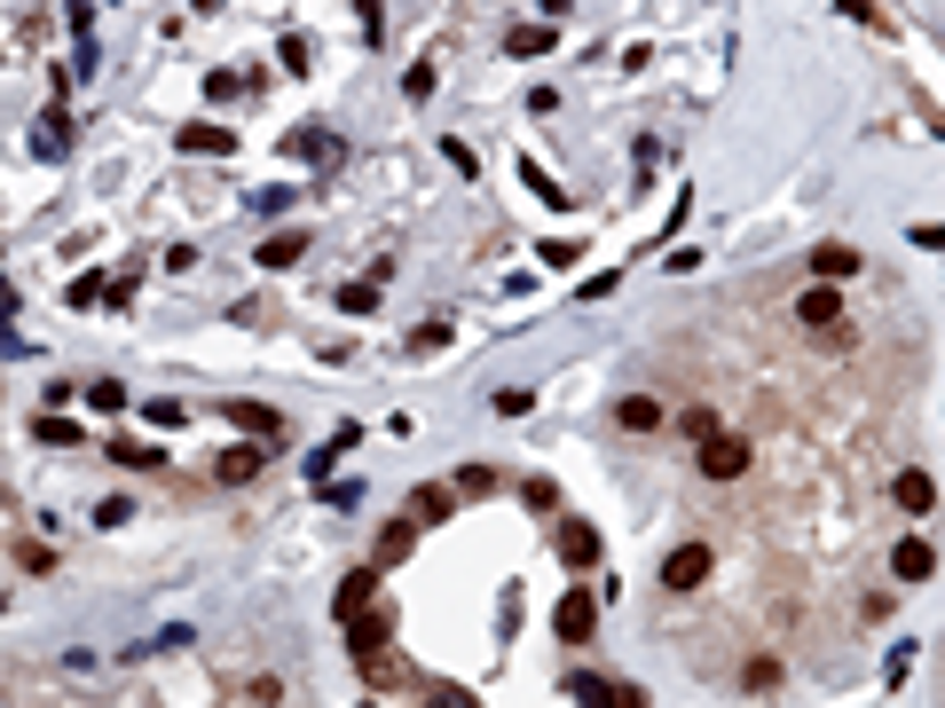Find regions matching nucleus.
Here are the masks:
<instances>
[{
    "label": "nucleus",
    "instance_id": "obj_52",
    "mask_svg": "<svg viewBox=\"0 0 945 708\" xmlns=\"http://www.w3.org/2000/svg\"><path fill=\"white\" fill-rule=\"evenodd\" d=\"M189 9H197V16H206V9H221V0H189Z\"/></svg>",
    "mask_w": 945,
    "mask_h": 708
},
{
    "label": "nucleus",
    "instance_id": "obj_50",
    "mask_svg": "<svg viewBox=\"0 0 945 708\" xmlns=\"http://www.w3.org/2000/svg\"><path fill=\"white\" fill-rule=\"evenodd\" d=\"M606 708H647V693H638V685H615V693H606Z\"/></svg>",
    "mask_w": 945,
    "mask_h": 708
},
{
    "label": "nucleus",
    "instance_id": "obj_35",
    "mask_svg": "<svg viewBox=\"0 0 945 708\" xmlns=\"http://www.w3.org/2000/svg\"><path fill=\"white\" fill-rule=\"evenodd\" d=\"M418 708H481V700H472L465 685H426V700Z\"/></svg>",
    "mask_w": 945,
    "mask_h": 708
},
{
    "label": "nucleus",
    "instance_id": "obj_41",
    "mask_svg": "<svg viewBox=\"0 0 945 708\" xmlns=\"http://www.w3.org/2000/svg\"><path fill=\"white\" fill-rule=\"evenodd\" d=\"M126 520H134L126 496H103V504H95V527H126Z\"/></svg>",
    "mask_w": 945,
    "mask_h": 708
},
{
    "label": "nucleus",
    "instance_id": "obj_44",
    "mask_svg": "<svg viewBox=\"0 0 945 708\" xmlns=\"http://www.w3.org/2000/svg\"><path fill=\"white\" fill-rule=\"evenodd\" d=\"M323 504H340V512H355V504H363V481H323Z\"/></svg>",
    "mask_w": 945,
    "mask_h": 708
},
{
    "label": "nucleus",
    "instance_id": "obj_49",
    "mask_svg": "<svg viewBox=\"0 0 945 708\" xmlns=\"http://www.w3.org/2000/svg\"><path fill=\"white\" fill-rule=\"evenodd\" d=\"M906 236H915L922 252H945V221H922V228H906Z\"/></svg>",
    "mask_w": 945,
    "mask_h": 708
},
{
    "label": "nucleus",
    "instance_id": "obj_32",
    "mask_svg": "<svg viewBox=\"0 0 945 708\" xmlns=\"http://www.w3.org/2000/svg\"><path fill=\"white\" fill-rule=\"evenodd\" d=\"M433 87H442V72H433V63H410V72H402V95H410V103H426Z\"/></svg>",
    "mask_w": 945,
    "mask_h": 708
},
{
    "label": "nucleus",
    "instance_id": "obj_23",
    "mask_svg": "<svg viewBox=\"0 0 945 708\" xmlns=\"http://www.w3.org/2000/svg\"><path fill=\"white\" fill-rule=\"evenodd\" d=\"M520 182H528V197H536V206H552V213H567V189L544 174V165H536V158H520Z\"/></svg>",
    "mask_w": 945,
    "mask_h": 708
},
{
    "label": "nucleus",
    "instance_id": "obj_51",
    "mask_svg": "<svg viewBox=\"0 0 945 708\" xmlns=\"http://www.w3.org/2000/svg\"><path fill=\"white\" fill-rule=\"evenodd\" d=\"M843 16H859V24H874V0H835Z\"/></svg>",
    "mask_w": 945,
    "mask_h": 708
},
{
    "label": "nucleus",
    "instance_id": "obj_16",
    "mask_svg": "<svg viewBox=\"0 0 945 708\" xmlns=\"http://www.w3.org/2000/svg\"><path fill=\"white\" fill-rule=\"evenodd\" d=\"M552 48H560V32H552V24H513V32H504V55H520V63L552 55Z\"/></svg>",
    "mask_w": 945,
    "mask_h": 708
},
{
    "label": "nucleus",
    "instance_id": "obj_22",
    "mask_svg": "<svg viewBox=\"0 0 945 708\" xmlns=\"http://www.w3.org/2000/svg\"><path fill=\"white\" fill-rule=\"evenodd\" d=\"M363 685H370V693H402V685H410V669H402L394 654H370V661H363Z\"/></svg>",
    "mask_w": 945,
    "mask_h": 708
},
{
    "label": "nucleus",
    "instance_id": "obj_31",
    "mask_svg": "<svg viewBox=\"0 0 945 708\" xmlns=\"http://www.w3.org/2000/svg\"><path fill=\"white\" fill-rule=\"evenodd\" d=\"M520 504H528V512H560V488L536 472V481H520Z\"/></svg>",
    "mask_w": 945,
    "mask_h": 708
},
{
    "label": "nucleus",
    "instance_id": "obj_8",
    "mask_svg": "<svg viewBox=\"0 0 945 708\" xmlns=\"http://www.w3.org/2000/svg\"><path fill=\"white\" fill-rule=\"evenodd\" d=\"M221 418H229L236 433H253V442H284V418L268 410V401H221Z\"/></svg>",
    "mask_w": 945,
    "mask_h": 708
},
{
    "label": "nucleus",
    "instance_id": "obj_47",
    "mask_svg": "<svg viewBox=\"0 0 945 708\" xmlns=\"http://www.w3.org/2000/svg\"><path fill=\"white\" fill-rule=\"evenodd\" d=\"M16 567H24V575H48V567H56V551H40V544H16Z\"/></svg>",
    "mask_w": 945,
    "mask_h": 708
},
{
    "label": "nucleus",
    "instance_id": "obj_29",
    "mask_svg": "<svg viewBox=\"0 0 945 708\" xmlns=\"http://www.w3.org/2000/svg\"><path fill=\"white\" fill-rule=\"evenodd\" d=\"M450 488H457V496H489V488H496V472H489V464H457V472H450Z\"/></svg>",
    "mask_w": 945,
    "mask_h": 708
},
{
    "label": "nucleus",
    "instance_id": "obj_33",
    "mask_svg": "<svg viewBox=\"0 0 945 708\" xmlns=\"http://www.w3.org/2000/svg\"><path fill=\"white\" fill-rule=\"evenodd\" d=\"M87 410H103V418L126 410V386H119V378H95V386H87Z\"/></svg>",
    "mask_w": 945,
    "mask_h": 708
},
{
    "label": "nucleus",
    "instance_id": "obj_1",
    "mask_svg": "<svg viewBox=\"0 0 945 708\" xmlns=\"http://www.w3.org/2000/svg\"><path fill=\"white\" fill-rule=\"evenodd\" d=\"M340 630H347V654L370 661V654H386V646H394V606H363V614H347Z\"/></svg>",
    "mask_w": 945,
    "mask_h": 708
},
{
    "label": "nucleus",
    "instance_id": "obj_17",
    "mask_svg": "<svg viewBox=\"0 0 945 708\" xmlns=\"http://www.w3.org/2000/svg\"><path fill=\"white\" fill-rule=\"evenodd\" d=\"M299 252H308V228H277V236H260V245H253L260 268H292Z\"/></svg>",
    "mask_w": 945,
    "mask_h": 708
},
{
    "label": "nucleus",
    "instance_id": "obj_11",
    "mask_svg": "<svg viewBox=\"0 0 945 708\" xmlns=\"http://www.w3.org/2000/svg\"><path fill=\"white\" fill-rule=\"evenodd\" d=\"M331 606H340V622L363 614V606H379V567H347L340 591H331Z\"/></svg>",
    "mask_w": 945,
    "mask_h": 708
},
{
    "label": "nucleus",
    "instance_id": "obj_30",
    "mask_svg": "<svg viewBox=\"0 0 945 708\" xmlns=\"http://www.w3.org/2000/svg\"><path fill=\"white\" fill-rule=\"evenodd\" d=\"M567 693H576L584 708H606V693H615V685H606V678H591V669H576V678H567Z\"/></svg>",
    "mask_w": 945,
    "mask_h": 708
},
{
    "label": "nucleus",
    "instance_id": "obj_36",
    "mask_svg": "<svg viewBox=\"0 0 945 708\" xmlns=\"http://www.w3.org/2000/svg\"><path fill=\"white\" fill-rule=\"evenodd\" d=\"M277 63L299 79V72H308V40H299V32H284V40H277Z\"/></svg>",
    "mask_w": 945,
    "mask_h": 708
},
{
    "label": "nucleus",
    "instance_id": "obj_40",
    "mask_svg": "<svg viewBox=\"0 0 945 708\" xmlns=\"http://www.w3.org/2000/svg\"><path fill=\"white\" fill-rule=\"evenodd\" d=\"M433 347H450V323H418L410 331V355H433Z\"/></svg>",
    "mask_w": 945,
    "mask_h": 708
},
{
    "label": "nucleus",
    "instance_id": "obj_21",
    "mask_svg": "<svg viewBox=\"0 0 945 708\" xmlns=\"http://www.w3.org/2000/svg\"><path fill=\"white\" fill-rule=\"evenodd\" d=\"M891 496H898V504H906V512H915V520H922V512H930V504H937V481H930V472H898V481H891Z\"/></svg>",
    "mask_w": 945,
    "mask_h": 708
},
{
    "label": "nucleus",
    "instance_id": "obj_26",
    "mask_svg": "<svg viewBox=\"0 0 945 708\" xmlns=\"http://www.w3.org/2000/svg\"><path fill=\"white\" fill-rule=\"evenodd\" d=\"M95 299H111V284H103V276H72V284H63V308H79V315H87Z\"/></svg>",
    "mask_w": 945,
    "mask_h": 708
},
{
    "label": "nucleus",
    "instance_id": "obj_20",
    "mask_svg": "<svg viewBox=\"0 0 945 708\" xmlns=\"http://www.w3.org/2000/svg\"><path fill=\"white\" fill-rule=\"evenodd\" d=\"M32 442H48V449H79V442H87V425H79V418H56V410H48V418H32Z\"/></svg>",
    "mask_w": 945,
    "mask_h": 708
},
{
    "label": "nucleus",
    "instance_id": "obj_19",
    "mask_svg": "<svg viewBox=\"0 0 945 708\" xmlns=\"http://www.w3.org/2000/svg\"><path fill=\"white\" fill-rule=\"evenodd\" d=\"M615 425H623V433H662V401H654V394H623V401H615Z\"/></svg>",
    "mask_w": 945,
    "mask_h": 708
},
{
    "label": "nucleus",
    "instance_id": "obj_27",
    "mask_svg": "<svg viewBox=\"0 0 945 708\" xmlns=\"http://www.w3.org/2000/svg\"><path fill=\"white\" fill-rule=\"evenodd\" d=\"M331 299H340L347 315H370V308H379V276H363V284H340Z\"/></svg>",
    "mask_w": 945,
    "mask_h": 708
},
{
    "label": "nucleus",
    "instance_id": "obj_12",
    "mask_svg": "<svg viewBox=\"0 0 945 708\" xmlns=\"http://www.w3.org/2000/svg\"><path fill=\"white\" fill-rule=\"evenodd\" d=\"M260 464H268V442H236V449H221V457H213V481L245 488V481H253Z\"/></svg>",
    "mask_w": 945,
    "mask_h": 708
},
{
    "label": "nucleus",
    "instance_id": "obj_14",
    "mask_svg": "<svg viewBox=\"0 0 945 708\" xmlns=\"http://www.w3.org/2000/svg\"><path fill=\"white\" fill-rule=\"evenodd\" d=\"M812 276H820V284H843V276H859V252L843 245V236H827V245H812Z\"/></svg>",
    "mask_w": 945,
    "mask_h": 708
},
{
    "label": "nucleus",
    "instance_id": "obj_39",
    "mask_svg": "<svg viewBox=\"0 0 945 708\" xmlns=\"http://www.w3.org/2000/svg\"><path fill=\"white\" fill-rule=\"evenodd\" d=\"M95 72H103V48H95L87 32H79V55H72V79H95Z\"/></svg>",
    "mask_w": 945,
    "mask_h": 708
},
{
    "label": "nucleus",
    "instance_id": "obj_48",
    "mask_svg": "<svg viewBox=\"0 0 945 708\" xmlns=\"http://www.w3.org/2000/svg\"><path fill=\"white\" fill-rule=\"evenodd\" d=\"M606 291H623V276H615V268H599V276H584V291H576V299H606Z\"/></svg>",
    "mask_w": 945,
    "mask_h": 708
},
{
    "label": "nucleus",
    "instance_id": "obj_3",
    "mask_svg": "<svg viewBox=\"0 0 945 708\" xmlns=\"http://www.w3.org/2000/svg\"><path fill=\"white\" fill-rule=\"evenodd\" d=\"M552 630H560V646H591V630H599V598L576 583V591L552 606Z\"/></svg>",
    "mask_w": 945,
    "mask_h": 708
},
{
    "label": "nucleus",
    "instance_id": "obj_6",
    "mask_svg": "<svg viewBox=\"0 0 945 708\" xmlns=\"http://www.w3.org/2000/svg\"><path fill=\"white\" fill-rule=\"evenodd\" d=\"M174 150H182V158H236V134L213 126V119H189V126L174 134Z\"/></svg>",
    "mask_w": 945,
    "mask_h": 708
},
{
    "label": "nucleus",
    "instance_id": "obj_5",
    "mask_svg": "<svg viewBox=\"0 0 945 708\" xmlns=\"http://www.w3.org/2000/svg\"><path fill=\"white\" fill-rule=\"evenodd\" d=\"M709 567H717V551H709V544H678V551L662 559V591H701Z\"/></svg>",
    "mask_w": 945,
    "mask_h": 708
},
{
    "label": "nucleus",
    "instance_id": "obj_24",
    "mask_svg": "<svg viewBox=\"0 0 945 708\" xmlns=\"http://www.w3.org/2000/svg\"><path fill=\"white\" fill-rule=\"evenodd\" d=\"M347 449H355V425H340V433H331L323 449H308V481H331V464H340Z\"/></svg>",
    "mask_w": 945,
    "mask_h": 708
},
{
    "label": "nucleus",
    "instance_id": "obj_46",
    "mask_svg": "<svg viewBox=\"0 0 945 708\" xmlns=\"http://www.w3.org/2000/svg\"><path fill=\"white\" fill-rule=\"evenodd\" d=\"M63 24H72V40H79V32H95V0H63Z\"/></svg>",
    "mask_w": 945,
    "mask_h": 708
},
{
    "label": "nucleus",
    "instance_id": "obj_9",
    "mask_svg": "<svg viewBox=\"0 0 945 708\" xmlns=\"http://www.w3.org/2000/svg\"><path fill=\"white\" fill-rule=\"evenodd\" d=\"M63 150H72V111H56V103H48L40 119H32V158H48V165H56Z\"/></svg>",
    "mask_w": 945,
    "mask_h": 708
},
{
    "label": "nucleus",
    "instance_id": "obj_15",
    "mask_svg": "<svg viewBox=\"0 0 945 708\" xmlns=\"http://www.w3.org/2000/svg\"><path fill=\"white\" fill-rule=\"evenodd\" d=\"M560 559L567 567H599V527L591 520H560Z\"/></svg>",
    "mask_w": 945,
    "mask_h": 708
},
{
    "label": "nucleus",
    "instance_id": "obj_45",
    "mask_svg": "<svg viewBox=\"0 0 945 708\" xmlns=\"http://www.w3.org/2000/svg\"><path fill=\"white\" fill-rule=\"evenodd\" d=\"M883 678H891V685H906V678H915V646H891V661H883Z\"/></svg>",
    "mask_w": 945,
    "mask_h": 708
},
{
    "label": "nucleus",
    "instance_id": "obj_42",
    "mask_svg": "<svg viewBox=\"0 0 945 708\" xmlns=\"http://www.w3.org/2000/svg\"><path fill=\"white\" fill-rule=\"evenodd\" d=\"M229 95H245V72H213L206 79V103H229Z\"/></svg>",
    "mask_w": 945,
    "mask_h": 708
},
{
    "label": "nucleus",
    "instance_id": "obj_25",
    "mask_svg": "<svg viewBox=\"0 0 945 708\" xmlns=\"http://www.w3.org/2000/svg\"><path fill=\"white\" fill-rule=\"evenodd\" d=\"M111 464H126V472H165V457H158L150 442H111Z\"/></svg>",
    "mask_w": 945,
    "mask_h": 708
},
{
    "label": "nucleus",
    "instance_id": "obj_18",
    "mask_svg": "<svg viewBox=\"0 0 945 708\" xmlns=\"http://www.w3.org/2000/svg\"><path fill=\"white\" fill-rule=\"evenodd\" d=\"M418 527H442L450 512H457V488H410V504H402Z\"/></svg>",
    "mask_w": 945,
    "mask_h": 708
},
{
    "label": "nucleus",
    "instance_id": "obj_43",
    "mask_svg": "<svg viewBox=\"0 0 945 708\" xmlns=\"http://www.w3.org/2000/svg\"><path fill=\"white\" fill-rule=\"evenodd\" d=\"M678 425H686V442H709V433H725V425H717V410H686Z\"/></svg>",
    "mask_w": 945,
    "mask_h": 708
},
{
    "label": "nucleus",
    "instance_id": "obj_7",
    "mask_svg": "<svg viewBox=\"0 0 945 708\" xmlns=\"http://www.w3.org/2000/svg\"><path fill=\"white\" fill-rule=\"evenodd\" d=\"M796 323H803V331H835V323H843V291H835V284H803Z\"/></svg>",
    "mask_w": 945,
    "mask_h": 708
},
{
    "label": "nucleus",
    "instance_id": "obj_10",
    "mask_svg": "<svg viewBox=\"0 0 945 708\" xmlns=\"http://www.w3.org/2000/svg\"><path fill=\"white\" fill-rule=\"evenodd\" d=\"M410 544H418V520L402 512V520H386V527H379V544H370V567L386 575V567H402V559H410Z\"/></svg>",
    "mask_w": 945,
    "mask_h": 708
},
{
    "label": "nucleus",
    "instance_id": "obj_13",
    "mask_svg": "<svg viewBox=\"0 0 945 708\" xmlns=\"http://www.w3.org/2000/svg\"><path fill=\"white\" fill-rule=\"evenodd\" d=\"M891 575H898V583H930V575H937V551L922 544V535H906V544L891 551Z\"/></svg>",
    "mask_w": 945,
    "mask_h": 708
},
{
    "label": "nucleus",
    "instance_id": "obj_28",
    "mask_svg": "<svg viewBox=\"0 0 945 708\" xmlns=\"http://www.w3.org/2000/svg\"><path fill=\"white\" fill-rule=\"evenodd\" d=\"M143 418H150L158 433H174V425H189V410H182L174 394H150V401H143Z\"/></svg>",
    "mask_w": 945,
    "mask_h": 708
},
{
    "label": "nucleus",
    "instance_id": "obj_37",
    "mask_svg": "<svg viewBox=\"0 0 945 708\" xmlns=\"http://www.w3.org/2000/svg\"><path fill=\"white\" fill-rule=\"evenodd\" d=\"M292 197H299L292 182H268V189H253V213H284V206H292Z\"/></svg>",
    "mask_w": 945,
    "mask_h": 708
},
{
    "label": "nucleus",
    "instance_id": "obj_54",
    "mask_svg": "<svg viewBox=\"0 0 945 708\" xmlns=\"http://www.w3.org/2000/svg\"><path fill=\"white\" fill-rule=\"evenodd\" d=\"M0 504H9V496H0Z\"/></svg>",
    "mask_w": 945,
    "mask_h": 708
},
{
    "label": "nucleus",
    "instance_id": "obj_34",
    "mask_svg": "<svg viewBox=\"0 0 945 708\" xmlns=\"http://www.w3.org/2000/svg\"><path fill=\"white\" fill-rule=\"evenodd\" d=\"M355 24H363V48H379V32H386V9H379V0H355Z\"/></svg>",
    "mask_w": 945,
    "mask_h": 708
},
{
    "label": "nucleus",
    "instance_id": "obj_2",
    "mask_svg": "<svg viewBox=\"0 0 945 708\" xmlns=\"http://www.w3.org/2000/svg\"><path fill=\"white\" fill-rule=\"evenodd\" d=\"M694 464H701V481H740V472H749V442L709 433V442H694Z\"/></svg>",
    "mask_w": 945,
    "mask_h": 708
},
{
    "label": "nucleus",
    "instance_id": "obj_4",
    "mask_svg": "<svg viewBox=\"0 0 945 708\" xmlns=\"http://www.w3.org/2000/svg\"><path fill=\"white\" fill-rule=\"evenodd\" d=\"M277 158H299V165H331V158H347V142L331 126H292L284 142H277Z\"/></svg>",
    "mask_w": 945,
    "mask_h": 708
},
{
    "label": "nucleus",
    "instance_id": "obj_53",
    "mask_svg": "<svg viewBox=\"0 0 945 708\" xmlns=\"http://www.w3.org/2000/svg\"><path fill=\"white\" fill-rule=\"evenodd\" d=\"M363 708H379V700H363Z\"/></svg>",
    "mask_w": 945,
    "mask_h": 708
},
{
    "label": "nucleus",
    "instance_id": "obj_38",
    "mask_svg": "<svg viewBox=\"0 0 945 708\" xmlns=\"http://www.w3.org/2000/svg\"><path fill=\"white\" fill-rule=\"evenodd\" d=\"M489 410H496V418H528V410H536V394H520V386H504V394L489 401Z\"/></svg>",
    "mask_w": 945,
    "mask_h": 708
}]
</instances>
